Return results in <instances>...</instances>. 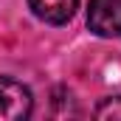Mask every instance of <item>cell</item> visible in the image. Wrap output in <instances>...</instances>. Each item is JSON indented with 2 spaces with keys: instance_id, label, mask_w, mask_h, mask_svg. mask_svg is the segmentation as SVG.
Returning <instances> with one entry per match:
<instances>
[{
  "instance_id": "1",
  "label": "cell",
  "mask_w": 121,
  "mask_h": 121,
  "mask_svg": "<svg viewBox=\"0 0 121 121\" xmlns=\"http://www.w3.org/2000/svg\"><path fill=\"white\" fill-rule=\"evenodd\" d=\"M34 110L31 90L23 82H14L9 76H0V118L3 121H23Z\"/></svg>"
},
{
  "instance_id": "2",
  "label": "cell",
  "mask_w": 121,
  "mask_h": 121,
  "mask_svg": "<svg viewBox=\"0 0 121 121\" xmlns=\"http://www.w3.org/2000/svg\"><path fill=\"white\" fill-rule=\"evenodd\" d=\"M87 28L99 37H121V0H90Z\"/></svg>"
},
{
  "instance_id": "3",
  "label": "cell",
  "mask_w": 121,
  "mask_h": 121,
  "mask_svg": "<svg viewBox=\"0 0 121 121\" xmlns=\"http://www.w3.org/2000/svg\"><path fill=\"white\" fill-rule=\"evenodd\" d=\"M31 11L42 20V23H51V26H62L68 23L76 9H79V0H28Z\"/></svg>"
},
{
  "instance_id": "4",
  "label": "cell",
  "mask_w": 121,
  "mask_h": 121,
  "mask_svg": "<svg viewBox=\"0 0 121 121\" xmlns=\"http://www.w3.org/2000/svg\"><path fill=\"white\" fill-rule=\"evenodd\" d=\"M96 118H121V96L104 99L96 107Z\"/></svg>"
}]
</instances>
